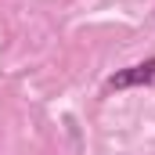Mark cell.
<instances>
[{
    "mask_svg": "<svg viewBox=\"0 0 155 155\" xmlns=\"http://www.w3.org/2000/svg\"><path fill=\"white\" fill-rule=\"evenodd\" d=\"M155 83V58L137 61L130 69H119L116 76L108 79V90H130V87H152Z\"/></svg>",
    "mask_w": 155,
    "mask_h": 155,
    "instance_id": "obj_1",
    "label": "cell"
}]
</instances>
